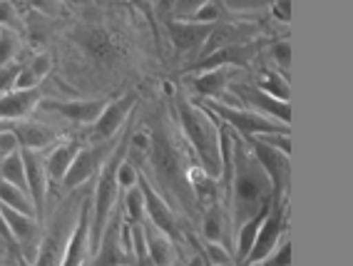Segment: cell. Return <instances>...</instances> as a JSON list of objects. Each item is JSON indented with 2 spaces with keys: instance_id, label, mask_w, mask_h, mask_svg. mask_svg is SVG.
<instances>
[{
  "instance_id": "cell-4",
  "label": "cell",
  "mask_w": 353,
  "mask_h": 266,
  "mask_svg": "<svg viewBox=\"0 0 353 266\" xmlns=\"http://www.w3.org/2000/svg\"><path fill=\"white\" fill-rule=\"evenodd\" d=\"M204 108L214 114L219 122H224V125L234 127L239 134H244L246 142L252 140V137H259V134H289L291 132L289 125L274 122V120H269V117H264V114L236 108V105H227V102H219V100H207Z\"/></svg>"
},
{
  "instance_id": "cell-35",
  "label": "cell",
  "mask_w": 353,
  "mask_h": 266,
  "mask_svg": "<svg viewBox=\"0 0 353 266\" xmlns=\"http://www.w3.org/2000/svg\"><path fill=\"white\" fill-rule=\"evenodd\" d=\"M137 179H139L137 167H134L132 162H122L120 170H117V187H122V190H132L134 184H137Z\"/></svg>"
},
{
  "instance_id": "cell-42",
  "label": "cell",
  "mask_w": 353,
  "mask_h": 266,
  "mask_svg": "<svg viewBox=\"0 0 353 266\" xmlns=\"http://www.w3.org/2000/svg\"><path fill=\"white\" fill-rule=\"evenodd\" d=\"M15 13L10 3H0V23H13Z\"/></svg>"
},
{
  "instance_id": "cell-1",
  "label": "cell",
  "mask_w": 353,
  "mask_h": 266,
  "mask_svg": "<svg viewBox=\"0 0 353 266\" xmlns=\"http://www.w3.org/2000/svg\"><path fill=\"white\" fill-rule=\"evenodd\" d=\"M229 202L234 222H249L266 202H272V184L252 152L234 150V167L229 177Z\"/></svg>"
},
{
  "instance_id": "cell-14",
  "label": "cell",
  "mask_w": 353,
  "mask_h": 266,
  "mask_svg": "<svg viewBox=\"0 0 353 266\" xmlns=\"http://www.w3.org/2000/svg\"><path fill=\"white\" fill-rule=\"evenodd\" d=\"M90 209L92 204L85 202L77 212V222L72 227V234H70L68 249H65V259L63 266H85L90 254Z\"/></svg>"
},
{
  "instance_id": "cell-29",
  "label": "cell",
  "mask_w": 353,
  "mask_h": 266,
  "mask_svg": "<svg viewBox=\"0 0 353 266\" xmlns=\"http://www.w3.org/2000/svg\"><path fill=\"white\" fill-rule=\"evenodd\" d=\"M204 236L212 244H219L224 239V209H221L219 202H212V207L204 214Z\"/></svg>"
},
{
  "instance_id": "cell-46",
  "label": "cell",
  "mask_w": 353,
  "mask_h": 266,
  "mask_svg": "<svg viewBox=\"0 0 353 266\" xmlns=\"http://www.w3.org/2000/svg\"><path fill=\"white\" fill-rule=\"evenodd\" d=\"M134 266H154L152 261H145V264H134Z\"/></svg>"
},
{
  "instance_id": "cell-7",
  "label": "cell",
  "mask_w": 353,
  "mask_h": 266,
  "mask_svg": "<svg viewBox=\"0 0 353 266\" xmlns=\"http://www.w3.org/2000/svg\"><path fill=\"white\" fill-rule=\"evenodd\" d=\"M232 92L236 97H241V102L246 105L244 110L264 114V117H269L274 122H281V125H289L291 122L289 102L274 100L272 95H266V92H261L259 88H252V85H232Z\"/></svg>"
},
{
  "instance_id": "cell-18",
  "label": "cell",
  "mask_w": 353,
  "mask_h": 266,
  "mask_svg": "<svg viewBox=\"0 0 353 266\" xmlns=\"http://www.w3.org/2000/svg\"><path fill=\"white\" fill-rule=\"evenodd\" d=\"M0 216H3L8 232H10V236H13L15 247L28 249L35 244V239H38V219H35V216L20 214V212L8 209V207H3V204H0Z\"/></svg>"
},
{
  "instance_id": "cell-9",
  "label": "cell",
  "mask_w": 353,
  "mask_h": 266,
  "mask_svg": "<svg viewBox=\"0 0 353 266\" xmlns=\"http://www.w3.org/2000/svg\"><path fill=\"white\" fill-rule=\"evenodd\" d=\"M137 187H139V192H142V196H145L147 222H150L154 229H159L162 234L170 236L172 241L179 239V229H176V219H174V214H172L170 204L164 202L162 196L152 190V184L147 182L145 177L137 179Z\"/></svg>"
},
{
  "instance_id": "cell-21",
  "label": "cell",
  "mask_w": 353,
  "mask_h": 266,
  "mask_svg": "<svg viewBox=\"0 0 353 266\" xmlns=\"http://www.w3.org/2000/svg\"><path fill=\"white\" fill-rule=\"evenodd\" d=\"M214 25L204 23H170V35L176 50H194L212 35Z\"/></svg>"
},
{
  "instance_id": "cell-20",
  "label": "cell",
  "mask_w": 353,
  "mask_h": 266,
  "mask_svg": "<svg viewBox=\"0 0 353 266\" xmlns=\"http://www.w3.org/2000/svg\"><path fill=\"white\" fill-rule=\"evenodd\" d=\"M13 134L18 140L20 150H32V152H40L48 145L55 142V132L48 130V127L38 125V122H13Z\"/></svg>"
},
{
  "instance_id": "cell-23",
  "label": "cell",
  "mask_w": 353,
  "mask_h": 266,
  "mask_svg": "<svg viewBox=\"0 0 353 266\" xmlns=\"http://www.w3.org/2000/svg\"><path fill=\"white\" fill-rule=\"evenodd\" d=\"M269 212H272V202H266L264 207H261L249 222H244V227L239 229V236H236V261H239V266L244 264V259L249 256V252H252L254 239H256L259 229H261L264 219L269 216Z\"/></svg>"
},
{
  "instance_id": "cell-33",
  "label": "cell",
  "mask_w": 353,
  "mask_h": 266,
  "mask_svg": "<svg viewBox=\"0 0 353 266\" xmlns=\"http://www.w3.org/2000/svg\"><path fill=\"white\" fill-rule=\"evenodd\" d=\"M219 18H221L219 3H204V6L196 8L194 13V23H204V25H214Z\"/></svg>"
},
{
  "instance_id": "cell-25",
  "label": "cell",
  "mask_w": 353,
  "mask_h": 266,
  "mask_svg": "<svg viewBox=\"0 0 353 266\" xmlns=\"http://www.w3.org/2000/svg\"><path fill=\"white\" fill-rule=\"evenodd\" d=\"M194 88L199 95L216 100L227 88V68H216V70H207L194 80Z\"/></svg>"
},
{
  "instance_id": "cell-12",
  "label": "cell",
  "mask_w": 353,
  "mask_h": 266,
  "mask_svg": "<svg viewBox=\"0 0 353 266\" xmlns=\"http://www.w3.org/2000/svg\"><path fill=\"white\" fill-rule=\"evenodd\" d=\"M134 105H137V102H134V95L120 97V100L105 105L102 114L95 120V125H92V137L100 142L112 140L114 134L120 132V127H125V122L130 120Z\"/></svg>"
},
{
  "instance_id": "cell-6",
  "label": "cell",
  "mask_w": 353,
  "mask_h": 266,
  "mask_svg": "<svg viewBox=\"0 0 353 266\" xmlns=\"http://www.w3.org/2000/svg\"><path fill=\"white\" fill-rule=\"evenodd\" d=\"M23 157V167H26V182H28V196L35 209V219L43 222L45 216V199H48V167H45V157L32 150H20Z\"/></svg>"
},
{
  "instance_id": "cell-13",
  "label": "cell",
  "mask_w": 353,
  "mask_h": 266,
  "mask_svg": "<svg viewBox=\"0 0 353 266\" xmlns=\"http://www.w3.org/2000/svg\"><path fill=\"white\" fill-rule=\"evenodd\" d=\"M72 227H75V224H72ZM70 234H72V229H70L68 212H65V214L57 216V222L52 224V229L43 239V244H40V249H38V259H35L32 266H63Z\"/></svg>"
},
{
  "instance_id": "cell-40",
  "label": "cell",
  "mask_w": 353,
  "mask_h": 266,
  "mask_svg": "<svg viewBox=\"0 0 353 266\" xmlns=\"http://www.w3.org/2000/svg\"><path fill=\"white\" fill-rule=\"evenodd\" d=\"M274 55H276V60L284 68H289V63H291V48H289V43H279L276 48H274Z\"/></svg>"
},
{
  "instance_id": "cell-30",
  "label": "cell",
  "mask_w": 353,
  "mask_h": 266,
  "mask_svg": "<svg viewBox=\"0 0 353 266\" xmlns=\"http://www.w3.org/2000/svg\"><path fill=\"white\" fill-rule=\"evenodd\" d=\"M125 212L130 224H142L145 222V196L139 192V187L134 184L132 190H127L125 196Z\"/></svg>"
},
{
  "instance_id": "cell-15",
  "label": "cell",
  "mask_w": 353,
  "mask_h": 266,
  "mask_svg": "<svg viewBox=\"0 0 353 266\" xmlns=\"http://www.w3.org/2000/svg\"><path fill=\"white\" fill-rule=\"evenodd\" d=\"M40 108L52 110V112L65 114L68 120L77 122V125H95V120L105 110V102L102 100H40Z\"/></svg>"
},
{
  "instance_id": "cell-32",
  "label": "cell",
  "mask_w": 353,
  "mask_h": 266,
  "mask_svg": "<svg viewBox=\"0 0 353 266\" xmlns=\"http://www.w3.org/2000/svg\"><path fill=\"white\" fill-rule=\"evenodd\" d=\"M20 70H23V65H18V63H10L0 68V95L15 90V80H18Z\"/></svg>"
},
{
  "instance_id": "cell-19",
  "label": "cell",
  "mask_w": 353,
  "mask_h": 266,
  "mask_svg": "<svg viewBox=\"0 0 353 266\" xmlns=\"http://www.w3.org/2000/svg\"><path fill=\"white\" fill-rule=\"evenodd\" d=\"M142 232H145V244H147V256L154 266H172L176 259L174 241L167 234H162L159 229H154L150 222H142Z\"/></svg>"
},
{
  "instance_id": "cell-44",
  "label": "cell",
  "mask_w": 353,
  "mask_h": 266,
  "mask_svg": "<svg viewBox=\"0 0 353 266\" xmlns=\"http://www.w3.org/2000/svg\"><path fill=\"white\" fill-rule=\"evenodd\" d=\"M190 266H209L207 264V259H202V256H196V259H192V264Z\"/></svg>"
},
{
  "instance_id": "cell-28",
  "label": "cell",
  "mask_w": 353,
  "mask_h": 266,
  "mask_svg": "<svg viewBox=\"0 0 353 266\" xmlns=\"http://www.w3.org/2000/svg\"><path fill=\"white\" fill-rule=\"evenodd\" d=\"M261 92L266 95H272L274 100H281V102H289V83L284 80V75H279L274 70H264L261 77H259V85H256Z\"/></svg>"
},
{
  "instance_id": "cell-31",
  "label": "cell",
  "mask_w": 353,
  "mask_h": 266,
  "mask_svg": "<svg viewBox=\"0 0 353 266\" xmlns=\"http://www.w3.org/2000/svg\"><path fill=\"white\" fill-rule=\"evenodd\" d=\"M15 52H18V40H15L13 32L3 30L0 32V68L13 63Z\"/></svg>"
},
{
  "instance_id": "cell-10",
  "label": "cell",
  "mask_w": 353,
  "mask_h": 266,
  "mask_svg": "<svg viewBox=\"0 0 353 266\" xmlns=\"http://www.w3.org/2000/svg\"><path fill=\"white\" fill-rule=\"evenodd\" d=\"M125 212H117L108 222L105 232H102V239L97 244V252L90 256V266H130L132 261L127 259V254L122 252L120 244V224Z\"/></svg>"
},
{
  "instance_id": "cell-36",
  "label": "cell",
  "mask_w": 353,
  "mask_h": 266,
  "mask_svg": "<svg viewBox=\"0 0 353 266\" xmlns=\"http://www.w3.org/2000/svg\"><path fill=\"white\" fill-rule=\"evenodd\" d=\"M291 264V241H284L276 252H272L261 264L256 266H289Z\"/></svg>"
},
{
  "instance_id": "cell-3",
  "label": "cell",
  "mask_w": 353,
  "mask_h": 266,
  "mask_svg": "<svg viewBox=\"0 0 353 266\" xmlns=\"http://www.w3.org/2000/svg\"><path fill=\"white\" fill-rule=\"evenodd\" d=\"M179 122L184 127L187 140L192 142L194 152L202 159V170L212 179H221V157H219V130L216 117L207 108H196L190 100L176 102Z\"/></svg>"
},
{
  "instance_id": "cell-41",
  "label": "cell",
  "mask_w": 353,
  "mask_h": 266,
  "mask_svg": "<svg viewBox=\"0 0 353 266\" xmlns=\"http://www.w3.org/2000/svg\"><path fill=\"white\" fill-rule=\"evenodd\" d=\"M272 10L279 20H284V23H289L291 20V3H274Z\"/></svg>"
},
{
  "instance_id": "cell-27",
  "label": "cell",
  "mask_w": 353,
  "mask_h": 266,
  "mask_svg": "<svg viewBox=\"0 0 353 266\" xmlns=\"http://www.w3.org/2000/svg\"><path fill=\"white\" fill-rule=\"evenodd\" d=\"M0 172H3V182L13 184L20 192L28 194V182H26V167H23V157H20V150L13 154L3 157V165H0Z\"/></svg>"
},
{
  "instance_id": "cell-17",
  "label": "cell",
  "mask_w": 353,
  "mask_h": 266,
  "mask_svg": "<svg viewBox=\"0 0 353 266\" xmlns=\"http://www.w3.org/2000/svg\"><path fill=\"white\" fill-rule=\"evenodd\" d=\"M254 55H256V45H252V43L227 45V48H221V50L202 57V60L194 65V70L207 72V70H216V68H227V65H244V63H249Z\"/></svg>"
},
{
  "instance_id": "cell-24",
  "label": "cell",
  "mask_w": 353,
  "mask_h": 266,
  "mask_svg": "<svg viewBox=\"0 0 353 266\" xmlns=\"http://www.w3.org/2000/svg\"><path fill=\"white\" fill-rule=\"evenodd\" d=\"M48 72H50V57L38 55L32 63L23 65V70H20L18 80H15V90H35V88H40Z\"/></svg>"
},
{
  "instance_id": "cell-37",
  "label": "cell",
  "mask_w": 353,
  "mask_h": 266,
  "mask_svg": "<svg viewBox=\"0 0 353 266\" xmlns=\"http://www.w3.org/2000/svg\"><path fill=\"white\" fill-rule=\"evenodd\" d=\"M204 249H207V264L209 266H227L229 261H232L229 252L224 247H219V244H212V241H207V244H204Z\"/></svg>"
},
{
  "instance_id": "cell-8",
  "label": "cell",
  "mask_w": 353,
  "mask_h": 266,
  "mask_svg": "<svg viewBox=\"0 0 353 266\" xmlns=\"http://www.w3.org/2000/svg\"><path fill=\"white\" fill-rule=\"evenodd\" d=\"M281 229H284V204H272V212L264 219L261 229H259L256 239H254V247L249 252V256L244 259L241 266H256L269 256V254L276 249L279 236H281Z\"/></svg>"
},
{
  "instance_id": "cell-39",
  "label": "cell",
  "mask_w": 353,
  "mask_h": 266,
  "mask_svg": "<svg viewBox=\"0 0 353 266\" xmlns=\"http://www.w3.org/2000/svg\"><path fill=\"white\" fill-rule=\"evenodd\" d=\"M13 127V125H10ZM3 130L0 132V157H8V154H13V152H18L20 147H18V140H15V134H13V130Z\"/></svg>"
},
{
  "instance_id": "cell-22",
  "label": "cell",
  "mask_w": 353,
  "mask_h": 266,
  "mask_svg": "<svg viewBox=\"0 0 353 266\" xmlns=\"http://www.w3.org/2000/svg\"><path fill=\"white\" fill-rule=\"evenodd\" d=\"M77 152H80V142H75V140H68L57 147L55 152L45 159L48 179H52V182H63L65 174H68V170H70V165L75 162Z\"/></svg>"
},
{
  "instance_id": "cell-43",
  "label": "cell",
  "mask_w": 353,
  "mask_h": 266,
  "mask_svg": "<svg viewBox=\"0 0 353 266\" xmlns=\"http://www.w3.org/2000/svg\"><path fill=\"white\" fill-rule=\"evenodd\" d=\"M0 236H3V239H6V241H8V247L13 249V252H15V254H18V252H20V249H18V247H15V241H13V236H10V232H8L6 222H3V216H0Z\"/></svg>"
},
{
  "instance_id": "cell-26",
  "label": "cell",
  "mask_w": 353,
  "mask_h": 266,
  "mask_svg": "<svg viewBox=\"0 0 353 266\" xmlns=\"http://www.w3.org/2000/svg\"><path fill=\"white\" fill-rule=\"evenodd\" d=\"M0 204H3V207H8V209L20 212V214L35 216L30 196H28L26 192H20L18 187H13V184L3 182V179H0Z\"/></svg>"
},
{
  "instance_id": "cell-5",
  "label": "cell",
  "mask_w": 353,
  "mask_h": 266,
  "mask_svg": "<svg viewBox=\"0 0 353 266\" xmlns=\"http://www.w3.org/2000/svg\"><path fill=\"white\" fill-rule=\"evenodd\" d=\"M249 147H252L254 159L264 170L266 179L272 184V204H284V192L289 187V154L264 145L259 137H252Z\"/></svg>"
},
{
  "instance_id": "cell-45",
  "label": "cell",
  "mask_w": 353,
  "mask_h": 266,
  "mask_svg": "<svg viewBox=\"0 0 353 266\" xmlns=\"http://www.w3.org/2000/svg\"><path fill=\"white\" fill-rule=\"evenodd\" d=\"M13 125V122H6V120H0V132H3V130H8V127Z\"/></svg>"
},
{
  "instance_id": "cell-16",
  "label": "cell",
  "mask_w": 353,
  "mask_h": 266,
  "mask_svg": "<svg viewBox=\"0 0 353 266\" xmlns=\"http://www.w3.org/2000/svg\"><path fill=\"white\" fill-rule=\"evenodd\" d=\"M40 100H43V88L10 90L6 95H0V120H23V117H28L32 110L38 108Z\"/></svg>"
},
{
  "instance_id": "cell-34",
  "label": "cell",
  "mask_w": 353,
  "mask_h": 266,
  "mask_svg": "<svg viewBox=\"0 0 353 266\" xmlns=\"http://www.w3.org/2000/svg\"><path fill=\"white\" fill-rule=\"evenodd\" d=\"M85 43L82 45H88V50L97 52L100 57H110V52H112V45L108 43V38L102 35V32H90V35H85Z\"/></svg>"
},
{
  "instance_id": "cell-2",
  "label": "cell",
  "mask_w": 353,
  "mask_h": 266,
  "mask_svg": "<svg viewBox=\"0 0 353 266\" xmlns=\"http://www.w3.org/2000/svg\"><path fill=\"white\" fill-rule=\"evenodd\" d=\"M132 145V132L127 130L125 137L117 142L112 152L108 154V159L102 162V167L97 170V184H95V196H92V209H90V254L97 252V244L102 239V232L108 227L112 207L117 202V170L127 159Z\"/></svg>"
},
{
  "instance_id": "cell-11",
  "label": "cell",
  "mask_w": 353,
  "mask_h": 266,
  "mask_svg": "<svg viewBox=\"0 0 353 266\" xmlns=\"http://www.w3.org/2000/svg\"><path fill=\"white\" fill-rule=\"evenodd\" d=\"M108 154H110L108 142H100L97 147H80V152H77L75 162L70 165L63 184L68 190H77L80 184H85L97 170H100L102 162L108 159Z\"/></svg>"
},
{
  "instance_id": "cell-38",
  "label": "cell",
  "mask_w": 353,
  "mask_h": 266,
  "mask_svg": "<svg viewBox=\"0 0 353 266\" xmlns=\"http://www.w3.org/2000/svg\"><path fill=\"white\" fill-rule=\"evenodd\" d=\"M259 140L264 142V145L274 147L279 152L291 154V137L289 134H259Z\"/></svg>"
}]
</instances>
